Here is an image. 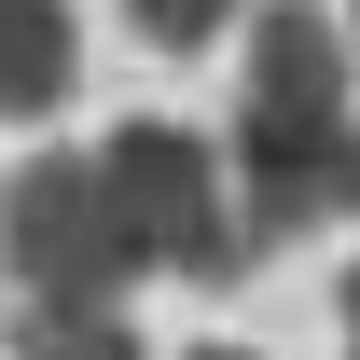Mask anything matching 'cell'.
I'll return each instance as SVG.
<instances>
[{
	"label": "cell",
	"mask_w": 360,
	"mask_h": 360,
	"mask_svg": "<svg viewBox=\"0 0 360 360\" xmlns=\"http://www.w3.org/2000/svg\"><path fill=\"white\" fill-rule=\"evenodd\" d=\"M236 14H250V0H125V28H139V42H167V56H194V42H222Z\"/></svg>",
	"instance_id": "8992f818"
},
{
	"label": "cell",
	"mask_w": 360,
	"mask_h": 360,
	"mask_svg": "<svg viewBox=\"0 0 360 360\" xmlns=\"http://www.w3.org/2000/svg\"><path fill=\"white\" fill-rule=\"evenodd\" d=\"M333 208H347V222H360V139H347V180H333Z\"/></svg>",
	"instance_id": "52a82bcc"
},
{
	"label": "cell",
	"mask_w": 360,
	"mask_h": 360,
	"mask_svg": "<svg viewBox=\"0 0 360 360\" xmlns=\"http://www.w3.org/2000/svg\"><path fill=\"white\" fill-rule=\"evenodd\" d=\"M347 14H319V0H277L264 28H250V84H236V125H222V167H236V208H250V250H291V236L347 222L333 208V180H347Z\"/></svg>",
	"instance_id": "6da1fadb"
},
{
	"label": "cell",
	"mask_w": 360,
	"mask_h": 360,
	"mask_svg": "<svg viewBox=\"0 0 360 360\" xmlns=\"http://www.w3.org/2000/svg\"><path fill=\"white\" fill-rule=\"evenodd\" d=\"M347 42H360V0H347Z\"/></svg>",
	"instance_id": "30bf717a"
},
{
	"label": "cell",
	"mask_w": 360,
	"mask_h": 360,
	"mask_svg": "<svg viewBox=\"0 0 360 360\" xmlns=\"http://www.w3.org/2000/svg\"><path fill=\"white\" fill-rule=\"evenodd\" d=\"M347 333H360V264H347Z\"/></svg>",
	"instance_id": "ba28073f"
},
{
	"label": "cell",
	"mask_w": 360,
	"mask_h": 360,
	"mask_svg": "<svg viewBox=\"0 0 360 360\" xmlns=\"http://www.w3.org/2000/svg\"><path fill=\"white\" fill-rule=\"evenodd\" d=\"M194 360H250V347H194Z\"/></svg>",
	"instance_id": "9c48e42d"
},
{
	"label": "cell",
	"mask_w": 360,
	"mask_h": 360,
	"mask_svg": "<svg viewBox=\"0 0 360 360\" xmlns=\"http://www.w3.org/2000/svg\"><path fill=\"white\" fill-rule=\"evenodd\" d=\"M97 180H111V222H125L139 277L236 291V277L264 264V250H250V208H236L222 139H194V125H167V111H139V125H111V139H97Z\"/></svg>",
	"instance_id": "7a4b0ae2"
},
{
	"label": "cell",
	"mask_w": 360,
	"mask_h": 360,
	"mask_svg": "<svg viewBox=\"0 0 360 360\" xmlns=\"http://www.w3.org/2000/svg\"><path fill=\"white\" fill-rule=\"evenodd\" d=\"M84 42H70V0H0V125H42L70 97Z\"/></svg>",
	"instance_id": "277c9868"
},
{
	"label": "cell",
	"mask_w": 360,
	"mask_h": 360,
	"mask_svg": "<svg viewBox=\"0 0 360 360\" xmlns=\"http://www.w3.org/2000/svg\"><path fill=\"white\" fill-rule=\"evenodd\" d=\"M14 360H153L111 305H14Z\"/></svg>",
	"instance_id": "5b68a950"
},
{
	"label": "cell",
	"mask_w": 360,
	"mask_h": 360,
	"mask_svg": "<svg viewBox=\"0 0 360 360\" xmlns=\"http://www.w3.org/2000/svg\"><path fill=\"white\" fill-rule=\"evenodd\" d=\"M0 264H14L28 305H111V319H125L139 250H125V222H111L97 153H42V167L0 180Z\"/></svg>",
	"instance_id": "3957f363"
}]
</instances>
